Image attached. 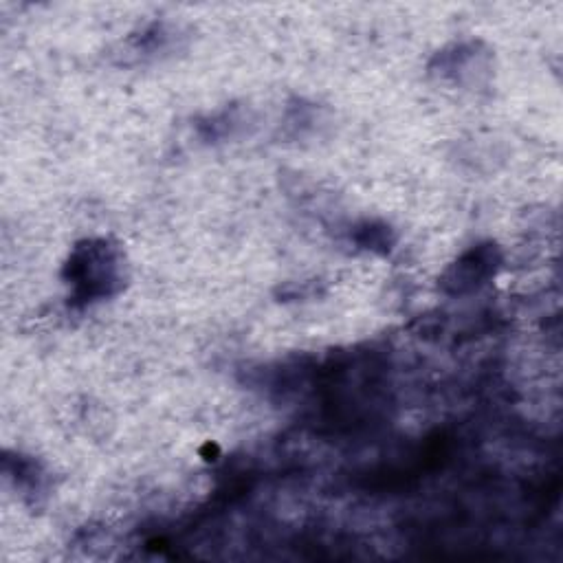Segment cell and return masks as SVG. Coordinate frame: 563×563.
<instances>
[{
  "label": "cell",
  "mask_w": 563,
  "mask_h": 563,
  "mask_svg": "<svg viewBox=\"0 0 563 563\" xmlns=\"http://www.w3.org/2000/svg\"><path fill=\"white\" fill-rule=\"evenodd\" d=\"M500 251L495 245H478L469 249L456 264H451L443 275V289L451 295H467L487 284L500 269Z\"/></svg>",
  "instance_id": "2"
},
{
  "label": "cell",
  "mask_w": 563,
  "mask_h": 563,
  "mask_svg": "<svg viewBox=\"0 0 563 563\" xmlns=\"http://www.w3.org/2000/svg\"><path fill=\"white\" fill-rule=\"evenodd\" d=\"M75 302L93 304L115 295L121 286L119 251L106 240H86L77 245L64 269Z\"/></svg>",
  "instance_id": "1"
},
{
  "label": "cell",
  "mask_w": 563,
  "mask_h": 563,
  "mask_svg": "<svg viewBox=\"0 0 563 563\" xmlns=\"http://www.w3.org/2000/svg\"><path fill=\"white\" fill-rule=\"evenodd\" d=\"M363 238H357L359 245L368 247V249H381V251H388L392 245V238H390V227L385 225H366L361 229Z\"/></svg>",
  "instance_id": "5"
},
{
  "label": "cell",
  "mask_w": 563,
  "mask_h": 563,
  "mask_svg": "<svg viewBox=\"0 0 563 563\" xmlns=\"http://www.w3.org/2000/svg\"><path fill=\"white\" fill-rule=\"evenodd\" d=\"M242 124H245L242 110L238 106H231L220 110L216 115H209L205 121L198 124V130H201V137L205 141H223L234 137V132L242 128Z\"/></svg>",
  "instance_id": "4"
},
{
  "label": "cell",
  "mask_w": 563,
  "mask_h": 563,
  "mask_svg": "<svg viewBox=\"0 0 563 563\" xmlns=\"http://www.w3.org/2000/svg\"><path fill=\"white\" fill-rule=\"evenodd\" d=\"M176 31L165 25V22H157V25H150L143 29L139 36H132L126 47H128V55H135V58H154V55H163L172 49Z\"/></svg>",
  "instance_id": "3"
}]
</instances>
